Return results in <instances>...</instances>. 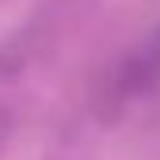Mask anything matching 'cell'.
<instances>
[{
	"mask_svg": "<svg viewBox=\"0 0 160 160\" xmlns=\"http://www.w3.org/2000/svg\"><path fill=\"white\" fill-rule=\"evenodd\" d=\"M152 92H160V23L141 38V42H133L114 61V69L99 80L95 107H99V114L111 118V114L149 99Z\"/></svg>",
	"mask_w": 160,
	"mask_h": 160,
	"instance_id": "obj_1",
	"label": "cell"
},
{
	"mask_svg": "<svg viewBox=\"0 0 160 160\" xmlns=\"http://www.w3.org/2000/svg\"><path fill=\"white\" fill-rule=\"evenodd\" d=\"M15 72H19V61H15V53H0V145H4V137H8V130H12V122H15L12 95H8V88H12Z\"/></svg>",
	"mask_w": 160,
	"mask_h": 160,
	"instance_id": "obj_2",
	"label": "cell"
}]
</instances>
